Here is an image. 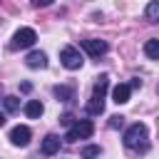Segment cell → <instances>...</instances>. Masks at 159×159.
<instances>
[{
  "mask_svg": "<svg viewBox=\"0 0 159 159\" xmlns=\"http://www.w3.org/2000/svg\"><path fill=\"white\" fill-rule=\"evenodd\" d=\"M124 147L132 149V152H142L144 154L149 149V144H147V124H142V122L129 124L124 129Z\"/></svg>",
  "mask_w": 159,
  "mask_h": 159,
  "instance_id": "obj_1",
  "label": "cell"
},
{
  "mask_svg": "<svg viewBox=\"0 0 159 159\" xmlns=\"http://www.w3.org/2000/svg\"><path fill=\"white\" fill-rule=\"evenodd\" d=\"M94 134V124L89 119H75L70 127H67V134L65 139L67 142H80V139H89Z\"/></svg>",
  "mask_w": 159,
  "mask_h": 159,
  "instance_id": "obj_2",
  "label": "cell"
},
{
  "mask_svg": "<svg viewBox=\"0 0 159 159\" xmlns=\"http://www.w3.org/2000/svg\"><path fill=\"white\" fill-rule=\"evenodd\" d=\"M35 40H37V32L32 27H20L10 40V50H27L35 45Z\"/></svg>",
  "mask_w": 159,
  "mask_h": 159,
  "instance_id": "obj_3",
  "label": "cell"
},
{
  "mask_svg": "<svg viewBox=\"0 0 159 159\" xmlns=\"http://www.w3.org/2000/svg\"><path fill=\"white\" fill-rule=\"evenodd\" d=\"M60 62H62V67H67V70H80V67L84 65L80 50L72 47V45H65V47L60 50Z\"/></svg>",
  "mask_w": 159,
  "mask_h": 159,
  "instance_id": "obj_4",
  "label": "cell"
},
{
  "mask_svg": "<svg viewBox=\"0 0 159 159\" xmlns=\"http://www.w3.org/2000/svg\"><path fill=\"white\" fill-rule=\"evenodd\" d=\"M82 50H84L89 57H94V60H97V57L107 55L109 45H107L104 40H94V37H92V40H82Z\"/></svg>",
  "mask_w": 159,
  "mask_h": 159,
  "instance_id": "obj_5",
  "label": "cell"
},
{
  "mask_svg": "<svg viewBox=\"0 0 159 159\" xmlns=\"http://www.w3.org/2000/svg\"><path fill=\"white\" fill-rule=\"evenodd\" d=\"M30 137H32V132H30V127H25V124H17V127L10 129V142H12L15 147H27V144H30Z\"/></svg>",
  "mask_w": 159,
  "mask_h": 159,
  "instance_id": "obj_6",
  "label": "cell"
},
{
  "mask_svg": "<svg viewBox=\"0 0 159 159\" xmlns=\"http://www.w3.org/2000/svg\"><path fill=\"white\" fill-rule=\"evenodd\" d=\"M25 65H27L30 70H45V67H47V55H45L42 50H32V52L25 57Z\"/></svg>",
  "mask_w": 159,
  "mask_h": 159,
  "instance_id": "obj_7",
  "label": "cell"
},
{
  "mask_svg": "<svg viewBox=\"0 0 159 159\" xmlns=\"http://www.w3.org/2000/svg\"><path fill=\"white\" fill-rule=\"evenodd\" d=\"M129 97H132V84H124V82L114 84V89H112V102H117V104H127Z\"/></svg>",
  "mask_w": 159,
  "mask_h": 159,
  "instance_id": "obj_8",
  "label": "cell"
},
{
  "mask_svg": "<svg viewBox=\"0 0 159 159\" xmlns=\"http://www.w3.org/2000/svg\"><path fill=\"white\" fill-rule=\"evenodd\" d=\"M52 92H55V97H57L60 102H65V104H72V102L77 99V94H75V87H72V84H57Z\"/></svg>",
  "mask_w": 159,
  "mask_h": 159,
  "instance_id": "obj_9",
  "label": "cell"
},
{
  "mask_svg": "<svg viewBox=\"0 0 159 159\" xmlns=\"http://www.w3.org/2000/svg\"><path fill=\"white\" fill-rule=\"evenodd\" d=\"M40 152H42L45 157L57 154V152H60V137H57V134H47V137L42 139V144H40Z\"/></svg>",
  "mask_w": 159,
  "mask_h": 159,
  "instance_id": "obj_10",
  "label": "cell"
},
{
  "mask_svg": "<svg viewBox=\"0 0 159 159\" xmlns=\"http://www.w3.org/2000/svg\"><path fill=\"white\" fill-rule=\"evenodd\" d=\"M22 112H25V117H30V119H40L42 112H45V107H42L40 99H27L25 107H22Z\"/></svg>",
  "mask_w": 159,
  "mask_h": 159,
  "instance_id": "obj_11",
  "label": "cell"
},
{
  "mask_svg": "<svg viewBox=\"0 0 159 159\" xmlns=\"http://www.w3.org/2000/svg\"><path fill=\"white\" fill-rule=\"evenodd\" d=\"M84 112H87V114H102V112H104V99H99V97H89Z\"/></svg>",
  "mask_w": 159,
  "mask_h": 159,
  "instance_id": "obj_12",
  "label": "cell"
},
{
  "mask_svg": "<svg viewBox=\"0 0 159 159\" xmlns=\"http://www.w3.org/2000/svg\"><path fill=\"white\" fill-rule=\"evenodd\" d=\"M144 55L149 60H159V40L157 37H152V40L144 42Z\"/></svg>",
  "mask_w": 159,
  "mask_h": 159,
  "instance_id": "obj_13",
  "label": "cell"
},
{
  "mask_svg": "<svg viewBox=\"0 0 159 159\" xmlns=\"http://www.w3.org/2000/svg\"><path fill=\"white\" fill-rule=\"evenodd\" d=\"M144 17L149 22H159V0H152L147 7H144Z\"/></svg>",
  "mask_w": 159,
  "mask_h": 159,
  "instance_id": "obj_14",
  "label": "cell"
},
{
  "mask_svg": "<svg viewBox=\"0 0 159 159\" xmlns=\"http://www.w3.org/2000/svg\"><path fill=\"white\" fill-rule=\"evenodd\" d=\"M2 104H5V109H7V112H17V109H20V99H17V97H12V94H7V97L2 99Z\"/></svg>",
  "mask_w": 159,
  "mask_h": 159,
  "instance_id": "obj_15",
  "label": "cell"
},
{
  "mask_svg": "<svg viewBox=\"0 0 159 159\" xmlns=\"http://www.w3.org/2000/svg\"><path fill=\"white\" fill-rule=\"evenodd\" d=\"M99 154H102V147H97V144L82 147V157H99Z\"/></svg>",
  "mask_w": 159,
  "mask_h": 159,
  "instance_id": "obj_16",
  "label": "cell"
},
{
  "mask_svg": "<svg viewBox=\"0 0 159 159\" xmlns=\"http://www.w3.org/2000/svg\"><path fill=\"white\" fill-rule=\"evenodd\" d=\"M124 124V117L122 114H114V117H109V129H119Z\"/></svg>",
  "mask_w": 159,
  "mask_h": 159,
  "instance_id": "obj_17",
  "label": "cell"
},
{
  "mask_svg": "<svg viewBox=\"0 0 159 159\" xmlns=\"http://www.w3.org/2000/svg\"><path fill=\"white\" fill-rule=\"evenodd\" d=\"M60 122H62V124H65V127H70V124H72V122H75V114H70V112H65V114H62V117H60Z\"/></svg>",
  "mask_w": 159,
  "mask_h": 159,
  "instance_id": "obj_18",
  "label": "cell"
},
{
  "mask_svg": "<svg viewBox=\"0 0 159 159\" xmlns=\"http://www.w3.org/2000/svg\"><path fill=\"white\" fill-rule=\"evenodd\" d=\"M55 0H32V5L35 7H47V5H52Z\"/></svg>",
  "mask_w": 159,
  "mask_h": 159,
  "instance_id": "obj_19",
  "label": "cell"
},
{
  "mask_svg": "<svg viewBox=\"0 0 159 159\" xmlns=\"http://www.w3.org/2000/svg\"><path fill=\"white\" fill-rule=\"evenodd\" d=\"M129 84H132V89H137V87H142V80H137V77H134Z\"/></svg>",
  "mask_w": 159,
  "mask_h": 159,
  "instance_id": "obj_20",
  "label": "cell"
},
{
  "mask_svg": "<svg viewBox=\"0 0 159 159\" xmlns=\"http://www.w3.org/2000/svg\"><path fill=\"white\" fill-rule=\"evenodd\" d=\"M2 124H5V114L0 112V127H2Z\"/></svg>",
  "mask_w": 159,
  "mask_h": 159,
  "instance_id": "obj_21",
  "label": "cell"
}]
</instances>
